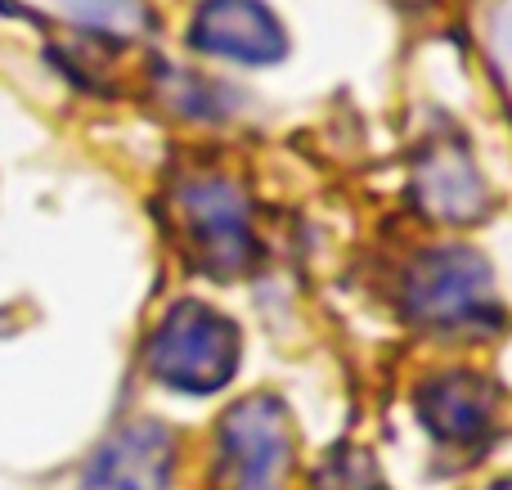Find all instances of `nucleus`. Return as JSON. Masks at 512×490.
<instances>
[{
	"mask_svg": "<svg viewBox=\"0 0 512 490\" xmlns=\"http://www.w3.org/2000/svg\"><path fill=\"white\" fill-rule=\"evenodd\" d=\"M400 311L409 324L441 338H481L504 320L495 270L468 243H436L418 252L400 279Z\"/></svg>",
	"mask_w": 512,
	"mask_h": 490,
	"instance_id": "1",
	"label": "nucleus"
},
{
	"mask_svg": "<svg viewBox=\"0 0 512 490\" xmlns=\"http://www.w3.org/2000/svg\"><path fill=\"white\" fill-rule=\"evenodd\" d=\"M239 356V324L198 297L167 306V315L153 324L149 347H144V365H149L153 383L180 396H212L230 387L239 374Z\"/></svg>",
	"mask_w": 512,
	"mask_h": 490,
	"instance_id": "2",
	"label": "nucleus"
},
{
	"mask_svg": "<svg viewBox=\"0 0 512 490\" xmlns=\"http://www.w3.org/2000/svg\"><path fill=\"white\" fill-rule=\"evenodd\" d=\"M176 221L189 257L212 279H239L261 261V239L252 225V203L230 176H189L180 180Z\"/></svg>",
	"mask_w": 512,
	"mask_h": 490,
	"instance_id": "3",
	"label": "nucleus"
},
{
	"mask_svg": "<svg viewBox=\"0 0 512 490\" xmlns=\"http://www.w3.org/2000/svg\"><path fill=\"white\" fill-rule=\"evenodd\" d=\"M292 419L279 396H243L216 432L221 490H288L292 486Z\"/></svg>",
	"mask_w": 512,
	"mask_h": 490,
	"instance_id": "4",
	"label": "nucleus"
},
{
	"mask_svg": "<svg viewBox=\"0 0 512 490\" xmlns=\"http://www.w3.org/2000/svg\"><path fill=\"white\" fill-rule=\"evenodd\" d=\"M414 414L445 450H481L499 428V387L477 369H436L414 387Z\"/></svg>",
	"mask_w": 512,
	"mask_h": 490,
	"instance_id": "5",
	"label": "nucleus"
},
{
	"mask_svg": "<svg viewBox=\"0 0 512 490\" xmlns=\"http://www.w3.org/2000/svg\"><path fill=\"white\" fill-rule=\"evenodd\" d=\"M189 45L239 68H270L288 59V32L265 0H203L189 18Z\"/></svg>",
	"mask_w": 512,
	"mask_h": 490,
	"instance_id": "6",
	"label": "nucleus"
},
{
	"mask_svg": "<svg viewBox=\"0 0 512 490\" xmlns=\"http://www.w3.org/2000/svg\"><path fill=\"white\" fill-rule=\"evenodd\" d=\"M176 437L162 423H131L99 446L86 468V490H171Z\"/></svg>",
	"mask_w": 512,
	"mask_h": 490,
	"instance_id": "7",
	"label": "nucleus"
},
{
	"mask_svg": "<svg viewBox=\"0 0 512 490\" xmlns=\"http://www.w3.org/2000/svg\"><path fill=\"white\" fill-rule=\"evenodd\" d=\"M418 198H423L427 216L436 221H477L486 207V180H481L477 162L468 158L459 140H436L432 149L418 158Z\"/></svg>",
	"mask_w": 512,
	"mask_h": 490,
	"instance_id": "8",
	"label": "nucleus"
},
{
	"mask_svg": "<svg viewBox=\"0 0 512 490\" xmlns=\"http://www.w3.org/2000/svg\"><path fill=\"white\" fill-rule=\"evenodd\" d=\"M319 490H387L378 477V464H373L364 450H333V455L319 464L315 473Z\"/></svg>",
	"mask_w": 512,
	"mask_h": 490,
	"instance_id": "9",
	"label": "nucleus"
},
{
	"mask_svg": "<svg viewBox=\"0 0 512 490\" xmlns=\"http://www.w3.org/2000/svg\"><path fill=\"white\" fill-rule=\"evenodd\" d=\"M68 18L99 32H135L144 23V5L140 0H54Z\"/></svg>",
	"mask_w": 512,
	"mask_h": 490,
	"instance_id": "10",
	"label": "nucleus"
},
{
	"mask_svg": "<svg viewBox=\"0 0 512 490\" xmlns=\"http://www.w3.org/2000/svg\"><path fill=\"white\" fill-rule=\"evenodd\" d=\"M490 490H512V477H508V482H495V486H490Z\"/></svg>",
	"mask_w": 512,
	"mask_h": 490,
	"instance_id": "11",
	"label": "nucleus"
}]
</instances>
